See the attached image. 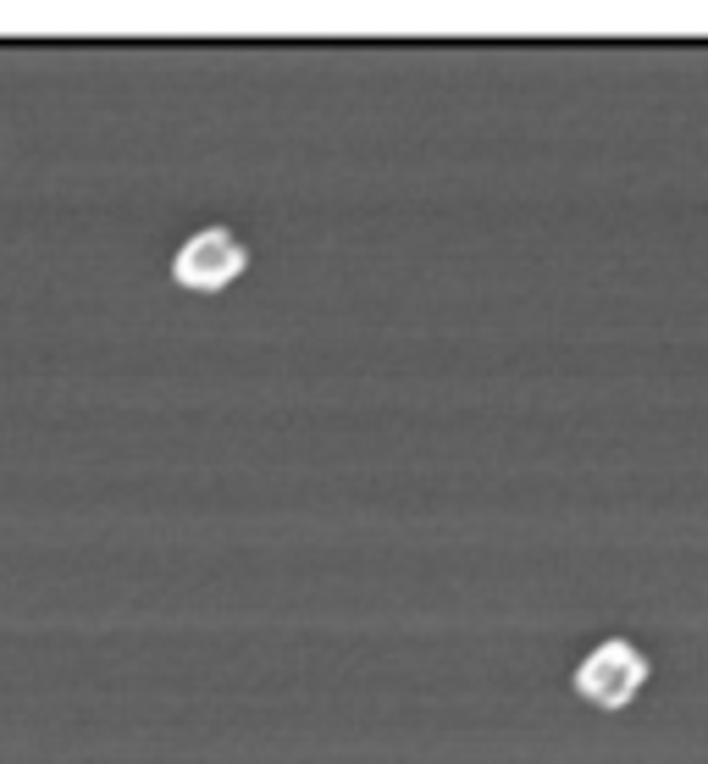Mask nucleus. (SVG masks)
<instances>
[{"mask_svg": "<svg viewBox=\"0 0 708 764\" xmlns=\"http://www.w3.org/2000/svg\"><path fill=\"white\" fill-rule=\"evenodd\" d=\"M166 272H172V283L184 289V294L216 299V294H227L249 272V244L227 222H205V227H194L184 244L172 249V267Z\"/></svg>", "mask_w": 708, "mask_h": 764, "instance_id": "nucleus-1", "label": "nucleus"}, {"mask_svg": "<svg viewBox=\"0 0 708 764\" xmlns=\"http://www.w3.org/2000/svg\"><path fill=\"white\" fill-rule=\"evenodd\" d=\"M648 682V659L626 643V637H609L598 643L581 665H576V693L592 704V709H626Z\"/></svg>", "mask_w": 708, "mask_h": 764, "instance_id": "nucleus-2", "label": "nucleus"}]
</instances>
